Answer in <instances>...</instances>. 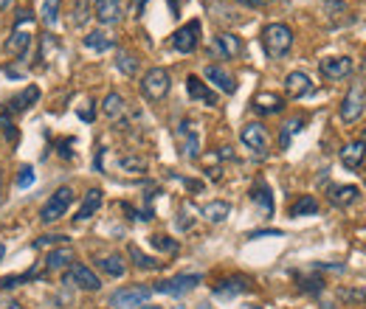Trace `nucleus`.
<instances>
[{
  "mask_svg": "<svg viewBox=\"0 0 366 309\" xmlns=\"http://www.w3.org/2000/svg\"><path fill=\"white\" fill-rule=\"evenodd\" d=\"M186 93H189L192 102H200V104H206V107L217 104V93L212 91L206 82H200L197 76H186Z\"/></svg>",
  "mask_w": 366,
  "mask_h": 309,
  "instance_id": "14",
  "label": "nucleus"
},
{
  "mask_svg": "<svg viewBox=\"0 0 366 309\" xmlns=\"http://www.w3.org/2000/svg\"><path fill=\"white\" fill-rule=\"evenodd\" d=\"M85 48H91V51H110V48H116V39L107 34V31H88L85 34Z\"/></svg>",
  "mask_w": 366,
  "mask_h": 309,
  "instance_id": "27",
  "label": "nucleus"
},
{
  "mask_svg": "<svg viewBox=\"0 0 366 309\" xmlns=\"http://www.w3.org/2000/svg\"><path fill=\"white\" fill-rule=\"evenodd\" d=\"M73 264V250L71 247H57L43 259V273H62Z\"/></svg>",
  "mask_w": 366,
  "mask_h": 309,
  "instance_id": "17",
  "label": "nucleus"
},
{
  "mask_svg": "<svg viewBox=\"0 0 366 309\" xmlns=\"http://www.w3.org/2000/svg\"><path fill=\"white\" fill-rule=\"evenodd\" d=\"M321 287H324L321 279H302V290H307V292H321Z\"/></svg>",
  "mask_w": 366,
  "mask_h": 309,
  "instance_id": "44",
  "label": "nucleus"
},
{
  "mask_svg": "<svg viewBox=\"0 0 366 309\" xmlns=\"http://www.w3.org/2000/svg\"><path fill=\"white\" fill-rule=\"evenodd\" d=\"M313 214H318V200L313 194H302L291 205V216H313Z\"/></svg>",
  "mask_w": 366,
  "mask_h": 309,
  "instance_id": "31",
  "label": "nucleus"
},
{
  "mask_svg": "<svg viewBox=\"0 0 366 309\" xmlns=\"http://www.w3.org/2000/svg\"><path fill=\"white\" fill-rule=\"evenodd\" d=\"M363 68H366V62H363Z\"/></svg>",
  "mask_w": 366,
  "mask_h": 309,
  "instance_id": "58",
  "label": "nucleus"
},
{
  "mask_svg": "<svg viewBox=\"0 0 366 309\" xmlns=\"http://www.w3.org/2000/svg\"><path fill=\"white\" fill-rule=\"evenodd\" d=\"M248 290H251V281L246 276H228L220 284H214V295L217 298H234V295H242Z\"/></svg>",
  "mask_w": 366,
  "mask_h": 309,
  "instance_id": "18",
  "label": "nucleus"
},
{
  "mask_svg": "<svg viewBox=\"0 0 366 309\" xmlns=\"http://www.w3.org/2000/svg\"><path fill=\"white\" fill-rule=\"evenodd\" d=\"M118 169H121V171H130V174H144V171L149 169V163H147V158H141V155H121V158H118Z\"/></svg>",
  "mask_w": 366,
  "mask_h": 309,
  "instance_id": "32",
  "label": "nucleus"
},
{
  "mask_svg": "<svg viewBox=\"0 0 366 309\" xmlns=\"http://www.w3.org/2000/svg\"><path fill=\"white\" fill-rule=\"evenodd\" d=\"M79 115H82V121H93V104L88 102V107H85L82 113H79Z\"/></svg>",
  "mask_w": 366,
  "mask_h": 309,
  "instance_id": "50",
  "label": "nucleus"
},
{
  "mask_svg": "<svg viewBox=\"0 0 366 309\" xmlns=\"http://www.w3.org/2000/svg\"><path fill=\"white\" fill-rule=\"evenodd\" d=\"M203 73H206V79L217 87V91H223L226 96H234V93H237V82H234V76H231L228 71H223L220 65H209Z\"/></svg>",
  "mask_w": 366,
  "mask_h": 309,
  "instance_id": "19",
  "label": "nucleus"
},
{
  "mask_svg": "<svg viewBox=\"0 0 366 309\" xmlns=\"http://www.w3.org/2000/svg\"><path fill=\"white\" fill-rule=\"evenodd\" d=\"M338 298H344V301H366V292L363 290H338Z\"/></svg>",
  "mask_w": 366,
  "mask_h": 309,
  "instance_id": "43",
  "label": "nucleus"
},
{
  "mask_svg": "<svg viewBox=\"0 0 366 309\" xmlns=\"http://www.w3.org/2000/svg\"><path fill=\"white\" fill-rule=\"evenodd\" d=\"M99 264V268L107 273V276H113V279H121V276H125V270H127V264H125V259H121V256H104V259H99L96 261Z\"/></svg>",
  "mask_w": 366,
  "mask_h": 309,
  "instance_id": "30",
  "label": "nucleus"
},
{
  "mask_svg": "<svg viewBox=\"0 0 366 309\" xmlns=\"http://www.w3.org/2000/svg\"><path fill=\"white\" fill-rule=\"evenodd\" d=\"M200 31H203L200 20L183 23V26L172 34V48H175L178 54H192V51L197 48V42H200Z\"/></svg>",
  "mask_w": 366,
  "mask_h": 309,
  "instance_id": "8",
  "label": "nucleus"
},
{
  "mask_svg": "<svg viewBox=\"0 0 366 309\" xmlns=\"http://www.w3.org/2000/svg\"><path fill=\"white\" fill-rule=\"evenodd\" d=\"M254 110L259 115H276L284 110V99L276 93H259V96H254Z\"/></svg>",
  "mask_w": 366,
  "mask_h": 309,
  "instance_id": "24",
  "label": "nucleus"
},
{
  "mask_svg": "<svg viewBox=\"0 0 366 309\" xmlns=\"http://www.w3.org/2000/svg\"><path fill=\"white\" fill-rule=\"evenodd\" d=\"M206 6H209L212 12H217V17H220V20H231V23H234V20H239V15H234V12H228V9L223 6V0H206Z\"/></svg>",
  "mask_w": 366,
  "mask_h": 309,
  "instance_id": "39",
  "label": "nucleus"
},
{
  "mask_svg": "<svg viewBox=\"0 0 366 309\" xmlns=\"http://www.w3.org/2000/svg\"><path fill=\"white\" fill-rule=\"evenodd\" d=\"M9 127H12V115H9V113H0V129H6L9 135H12V129H9Z\"/></svg>",
  "mask_w": 366,
  "mask_h": 309,
  "instance_id": "48",
  "label": "nucleus"
},
{
  "mask_svg": "<svg viewBox=\"0 0 366 309\" xmlns=\"http://www.w3.org/2000/svg\"><path fill=\"white\" fill-rule=\"evenodd\" d=\"M200 214L209 219V223H226L228 214H231V203L226 200H212L206 205H200Z\"/></svg>",
  "mask_w": 366,
  "mask_h": 309,
  "instance_id": "25",
  "label": "nucleus"
},
{
  "mask_svg": "<svg viewBox=\"0 0 366 309\" xmlns=\"http://www.w3.org/2000/svg\"><path fill=\"white\" fill-rule=\"evenodd\" d=\"M37 17H34V12L31 9H17V15H15V28H23L26 23H34Z\"/></svg>",
  "mask_w": 366,
  "mask_h": 309,
  "instance_id": "41",
  "label": "nucleus"
},
{
  "mask_svg": "<svg viewBox=\"0 0 366 309\" xmlns=\"http://www.w3.org/2000/svg\"><path fill=\"white\" fill-rule=\"evenodd\" d=\"M141 309H161V306H141Z\"/></svg>",
  "mask_w": 366,
  "mask_h": 309,
  "instance_id": "56",
  "label": "nucleus"
},
{
  "mask_svg": "<svg viewBox=\"0 0 366 309\" xmlns=\"http://www.w3.org/2000/svg\"><path fill=\"white\" fill-rule=\"evenodd\" d=\"M214 51L223 57V59H237L242 54V39L231 31H220L217 39H214Z\"/></svg>",
  "mask_w": 366,
  "mask_h": 309,
  "instance_id": "16",
  "label": "nucleus"
},
{
  "mask_svg": "<svg viewBox=\"0 0 366 309\" xmlns=\"http://www.w3.org/2000/svg\"><path fill=\"white\" fill-rule=\"evenodd\" d=\"M0 309H23V303H20V301L6 298V301H0Z\"/></svg>",
  "mask_w": 366,
  "mask_h": 309,
  "instance_id": "49",
  "label": "nucleus"
},
{
  "mask_svg": "<svg viewBox=\"0 0 366 309\" xmlns=\"http://www.w3.org/2000/svg\"><path fill=\"white\" fill-rule=\"evenodd\" d=\"M130 259L136 261V268H141V270H158L161 268V261H155L152 256H144L136 245H130Z\"/></svg>",
  "mask_w": 366,
  "mask_h": 309,
  "instance_id": "36",
  "label": "nucleus"
},
{
  "mask_svg": "<svg viewBox=\"0 0 366 309\" xmlns=\"http://www.w3.org/2000/svg\"><path fill=\"white\" fill-rule=\"evenodd\" d=\"M167 3H170V9H172V15H181V9L189 3V0H167Z\"/></svg>",
  "mask_w": 366,
  "mask_h": 309,
  "instance_id": "47",
  "label": "nucleus"
},
{
  "mask_svg": "<svg viewBox=\"0 0 366 309\" xmlns=\"http://www.w3.org/2000/svg\"><path fill=\"white\" fill-rule=\"evenodd\" d=\"M178 309H186V306H178Z\"/></svg>",
  "mask_w": 366,
  "mask_h": 309,
  "instance_id": "57",
  "label": "nucleus"
},
{
  "mask_svg": "<svg viewBox=\"0 0 366 309\" xmlns=\"http://www.w3.org/2000/svg\"><path fill=\"white\" fill-rule=\"evenodd\" d=\"M149 245H152L155 250H164V253H178V242L170 239V236H164V234L149 236Z\"/></svg>",
  "mask_w": 366,
  "mask_h": 309,
  "instance_id": "38",
  "label": "nucleus"
},
{
  "mask_svg": "<svg viewBox=\"0 0 366 309\" xmlns=\"http://www.w3.org/2000/svg\"><path fill=\"white\" fill-rule=\"evenodd\" d=\"M338 158H341V163H344L347 169H358V166H363L366 147H363L360 141H349V144H344V147L338 149Z\"/></svg>",
  "mask_w": 366,
  "mask_h": 309,
  "instance_id": "21",
  "label": "nucleus"
},
{
  "mask_svg": "<svg viewBox=\"0 0 366 309\" xmlns=\"http://www.w3.org/2000/svg\"><path fill=\"white\" fill-rule=\"evenodd\" d=\"M116 68L125 73V76H136V73H138V59H136V54L118 51V54H116Z\"/></svg>",
  "mask_w": 366,
  "mask_h": 309,
  "instance_id": "35",
  "label": "nucleus"
},
{
  "mask_svg": "<svg viewBox=\"0 0 366 309\" xmlns=\"http://www.w3.org/2000/svg\"><path fill=\"white\" fill-rule=\"evenodd\" d=\"M175 138H178V149L183 158H197L200 155V132L194 121H181L175 129Z\"/></svg>",
  "mask_w": 366,
  "mask_h": 309,
  "instance_id": "7",
  "label": "nucleus"
},
{
  "mask_svg": "<svg viewBox=\"0 0 366 309\" xmlns=\"http://www.w3.org/2000/svg\"><path fill=\"white\" fill-rule=\"evenodd\" d=\"M262 236H282V231H276V228H265V231H254V234H248V239H262Z\"/></svg>",
  "mask_w": 366,
  "mask_h": 309,
  "instance_id": "46",
  "label": "nucleus"
},
{
  "mask_svg": "<svg viewBox=\"0 0 366 309\" xmlns=\"http://www.w3.org/2000/svg\"><path fill=\"white\" fill-rule=\"evenodd\" d=\"M65 284H76L79 290H88V292H96L102 287V279L88 268V264H71L68 273H65Z\"/></svg>",
  "mask_w": 366,
  "mask_h": 309,
  "instance_id": "9",
  "label": "nucleus"
},
{
  "mask_svg": "<svg viewBox=\"0 0 366 309\" xmlns=\"http://www.w3.org/2000/svg\"><path fill=\"white\" fill-rule=\"evenodd\" d=\"M310 91H313V79L304 71H291L284 76V93L291 99H304Z\"/></svg>",
  "mask_w": 366,
  "mask_h": 309,
  "instance_id": "13",
  "label": "nucleus"
},
{
  "mask_svg": "<svg viewBox=\"0 0 366 309\" xmlns=\"http://www.w3.org/2000/svg\"><path fill=\"white\" fill-rule=\"evenodd\" d=\"M251 200L259 205V211L265 214V216H271L273 214V194H271V189H268V183H257L254 189H251Z\"/></svg>",
  "mask_w": 366,
  "mask_h": 309,
  "instance_id": "29",
  "label": "nucleus"
},
{
  "mask_svg": "<svg viewBox=\"0 0 366 309\" xmlns=\"http://www.w3.org/2000/svg\"><path fill=\"white\" fill-rule=\"evenodd\" d=\"M360 197V191H358V186H330V203L333 205H338V208H347V205H352L355 200Z\"/></svg>",
  "mask_w": 366,
  "mask_h": 309,
  "instance_id": "26",
  "label": "nucleus"
},
{
  "mask_svg": "<svg viewBox=\"0 0 366 309\" xmlns=\"http://www.w3.org/2000/svg\"><path fill=\"white\" fill-rule=\"evenodd\" d=\"M34 180H37V174H34L31 166H23V169L17 171V189H28Z\"/></svg>",
  "mask_w": 366,
  "mask_h": 309,
  "instance_id": "40",
  "label": "nucleus"
},
{
  "mask_svg": "<svg viewBox=\"0 0 366 309\" xmlns=\"http://www.w3.org/2000/svg\"><path fill=\"white\" fill-rule=\"evenodd\" d=\"M152 295V287L147 284H133V287H121L110 295V309H136V306H144Z\"/></svg>",
  "mask_w": 366,
  "mask_h": 309,
  "instance_id": "3",
  "label": "nucleus"
},
{
  "mask_svg": "<svg viewBox=\"0 0 366 309\" xmlns=\"http://www.w3.org/2000/svg\"><path fill=\"white\" fill-rule=\"evenodd\" d=\"M43 23L48 28H54L60 23V0H46L43 3Z\"/></svg>",
  "mask_w": 366,
  "mask_h": 309,
  "instance_id": "37",
  "label": "nucleus"
},
{
  "mask_svg": "<svg viewBox=\"0 0 366 309\" xmlns=\"http://www.w3.org/2000/svg\"><path fill=\"white\" fill-rule=\"evenodd\" d=\"M9 3H12V0H0V9H6Z\"/></svg>",
  "mask_w": 366,
  "mask_h": 309,
  "instance_id": "54",
  "label": "nucleus"
},
{
  "mask_svg": "<svg viewBox=\"0 0 366 309\" xmlns=\"http://www.w3.org/2000/svg\"><path fill=\"white\" fill-rule=\"evenodd\" d=\"M360 144L366 147V127H363V135H360Z\"/></svg>",
  "mask_w": 366,
  "mask_h": 309,
  "instance_id": "55",
  "label": "nucleus"
},
{
  "mask_svg": "<svg viewBox=\"0 0 366 309\" xmlns=\"http://www.w3.org/2000/svg\"><path fill=\"white\" fill-rule=\"evenodd\" d=\"M57 37L54 34H43V37H39V65H48L51 62V54H57Z\"/></svg>",
  "mask_w": 366,
  "mask_h": 309,
  "instance_id": "34",
  "label": "nucleus"
},
{
  "mask_svg": "<svg viewBox=\"0 0 366 309\" xmlns=\"http://www.w3.org/2000/svg\"><path fill=\"white\" fill-rule=\"evenodd\" d=\"M37 102H39V87H37V84H26L17 96L9 99L6 113H9V115H12V113H26V110H31Z\"/></svg>",
  "mask_w": 366,
  "mask_h": 309,
  "instance_id": "15",
  "label": "nucleus"
},
{
  "mask_svg": "<svg viewBox=\"0 0 366 309\" xmlns=\"http://www.w3.org/2000/svg\"><path fill=\"white\" fill-rule=\"evenodd\" d=\"M62 242H68V236H60V234H57V236H43V239H37V242H34V247L39 250V247H48V245H62Z\"/></svg>",
  "mask_w": 366,
  "mask_h": 309,
  "instance_id": "42",
  "label": "nucleus"
},
{
  "mask_svg": "<svg viewBox=\"0 0 366 309\" xmlns=\"http://www.w3.org/2000/svg\"><path fill=\"white\" fill-rule=\"evenodd\" d=\"M31 42H34V34L23 31V28H12V37L6 39V51L15 57V59H23L31 48Z\"/></svg>",
  "mask_w": 366,
  "mask_h": 309,
  "instance_id": "20",
  "label": "nucleus"
},
{
  "mask_svg": "<svg viewBox=\"0 0 366 309\" xmlns=\"http://www.w3.org/2000/svg\"><path fill=\"white\" fill-rule=\"evenodd\" d=\"M302 127H304V118H302V115L284 121V124H282V135H279V147H282V149H288V147H291V138L296 135V132H299Z\"/></svg>",
  "mask_w": 366,
  "mask_h": 309,
  "instance_id": "33",
  "label": "nucleus"
},
{
  "mask_svg": "<svg viewBox=\"0 0 366 309\" xmlns=\"http://www.w3.org/2000/svg\"><path fill=\"white\" fill-rule=\"evenodd\" d=\"M102 200H104L102 189H91V191L82 197V205H79V211H76V223H85V219H91V216L102 208Z\"/></svg>",
  "mask_w": 366,
  "mask_h": 309,
  "instance_id": "22",
  "label": "nucleus"
},
{
  "mask_svg": "<svg viewBox=\"0 0 366 309\" xmlns=\"http://www.w3.org/2000/svg\"><path fill=\"white\" fill-rule=\"evenodd\" d=\"M71 144H73V141H71V138H68V141H62V144H60V155H62V158H71V149H68V147H71Z\"/></svg>",
  "mask_w": 366,
  "mask_h": 309,
  "instance_id": "51",
  "label": "nucleus"
},
{
  "mask_svg": "<svg viewBox=\"0 0 366 309\" xmlns=\"http://www.w3.org/2000/svg\"><path fill=\"white\" fill-rule=\"evenodd\" d=\"M125 9H127L125 0H96V3H93V17L102 26H116V23L125 20Z\"/></svg>",
  "mask_w": 366,
  "mask_h": 309,
  "instance_id": "10",
  "label": "nucleus"
},
{
  "mask_svg": "<svg viewBox=\"0 0 366 309\" xmlns=\"http://www.w3.org/2000/svg\"><path fill=\"white\" fill-rule=\"evenodd\" d=\"M144 6H147V0H136V15H141V12H144Z\"/></svg>",
  "mask_w": 366,
  "mask_h": 309,
  "instance_id": "52",
  "label": "nucleus"
},
{
  "mask_svg": "<svg viewBox=\"0 0 366 309\" xmlns=\"http://www.w3.org/2000/svg\"><path fill=\"white\" fill-rule=\"evenodd\" d=\"M91 17H93V3H91V0H73V3H71V26L82 28Z\"/></svg>",
  "mask_w": 366,
  "mask_h": 309,
  "instance_id": "28",
  "label": "nucleus"
},
{
  "mask_svg": "<svg viewBox=\"0 0 366 309\" xmlns=\"http://www.w3.org/2000/svg\"><path fill=\"white\" fill-rule=\"evenodd\" d=\"M71 203H73V191H71L68 186L57 189V191L48 197V203L43 205V211H39V219H43L46 225L57 223V219H62V216H65V211L71 208Z\"/></svg>",
  "mask_w": 366,
  "mask_h": 309,
  "instance_id": "5",
  "label": "nucleus"
},
{
  "mask_svg": "<svg viewBox=\"0 0 366 309\" xmlns=\"http://www.w3.org/2000/svg\"><path fill=\"white\" fill-rule=\"evenodd\" d=\"M363 110H366V91H363L360 84H352L349 91H347V96L341 99L338 115H341L344 124H355L363 115Z\"/></svg>",
  "mask_w": 366,
  "mask_h": 309,
  "instance_id": "4",
  "label": "nucleus"
},
{
  "mask_svg": "<svg viewBox=\"0 0 366 309\" xmlns=\"http://www.w3.org/2000/svg\"><path fill=\"white\" fill-rule=\"evenodd\" d=\"M318 68H321V76L324 79L338 82V79H347L352 73V59L349 57H324Z\"/></svg>",
  "mask_w": 366,
  "mask_h": 309,
  "instance_id": "12",
  "label": "nucleus"
},
{
  "mask_svg": "<svg viewBox=\"0 0 366 309\" xmlns=\"http://www.w3.org/2000/svg\"><path fill=\"white\" fill-rule=\"evenodd\" d=\"M234 3H242V6H248V9H262V6L273 3V0H234Z\"/></svg>",
  "mask_w": 366,
  "mask_h": 309,
  "instance_id": "45",
  "label": "nucleus"
},
{
  "mask_svg": "<svg viewBox=\"0 0 366 309\" xmlns=\"http://www.w3.org/2000/svg\"><path fill=\"white\" fill-rule=\"evenodd\" d=\"M3 256H6V247H3V242H0V261H3Z\"/></svg>",
  "mask_w": 366,
  "mask_h": 309,
  "instance_id": "53",
  "label": "nucleus"
},
{
  "mask_svg": "<svg viewBox=\"0 0 366 309\" xmlns=\"http://www.w3.org/2000/svg\"><path fill=\"white\" fill-rule=\"evenodd\" d=\"M102 113H104L110 121H121V115L127 113V102H125V96L116 93V91H110V93L102 99Z\"/></svg>",
  "mask_w": 366,
  "mask_h": 309,
  "instance_id": "23",
  "label": "nucleus"
},
{
  "mask_svg": "<svg viewBox=\"0 0 366 309\" xmlns=\"http://www.w3.org/2000/svg\"><path fill=\"white\" fill-rule=\"evenodd\" d=\"M197 284H200V276H197V273H181V276H172V279H167V281H158V284L152 287V292L181 298V295L192 292Z\"/></svg>",
  "mask_w": 366,
  "mask_h": 309,
  "instance_id": "6",
  "label": "nucleus"
},
{
  "mask_svg": "<svg viewBox=\"0 0 366 309\" xmlns=\"http://www.w3.org/2000/svg\"><path fill=\"white\" fill-rule=\"evenodd\" d=\"M262 48L271 59H282L293 48V31L284 23H268L262 28Z\"/></svg>",
  "mask_w": 366,
  "mask_h": 309,
  "instance_id": "1",
  "label": "nucleus"
},
{
  "mask_svg": "<svg viewBox=\"0 0 366 309\" xmlns=\"http://www.w3.org/2000/svg\"><path fill=\"white\" fill-rule=\"evenodd\" d=\"M239 141L246 144L251 152L265 155L268 152V129L259 121H251V124H246V127L239 129Z\"/></svg>",
  "mask_w": 366,
  "mask_h": 309,
  "instance_id": "11",
  "label": "nucleus"
},
{
  "mask_svg": "<svg viewBox=\"0 0 366 309\" xmlns=\"http://www.w3.org/2000/svg\"><path fill=\"white\" fill-rule=\"evenodd\" d=\"M172 91V76L167 68H149L141 76V96L147 102H164Z\"/></svg>",
  "mask_w": 366,
  "mask_h": 309,
  "instance_id": "2",
  "label": "nucleus"
}]
</instances>
